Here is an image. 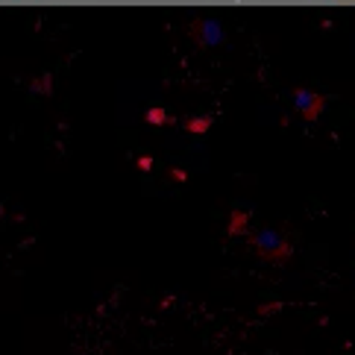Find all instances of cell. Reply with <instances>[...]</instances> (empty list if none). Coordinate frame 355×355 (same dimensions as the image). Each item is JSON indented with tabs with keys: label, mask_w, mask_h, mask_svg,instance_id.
Segmentation results:
<instances>
[{
	"label": "cell",
	"mask_w": 355,
	"mask_h": 355,
	"mask_svg": "<svg viewBox=\"0 0 355 355\" xmlns=\"http://www.w3.org/2000/svg\"><path fill=\"white\" fill-rule=\"evenodd\" d=\"M250 247L256 250V256L270 261V264H285L291 256H294V244L288 241V235L276 226H264V230L247 232Z\"/></svg>",
	"instance_id": "obj_1"
},
{
	"label": "cell",
	"mask_w": 355,
	"mask_h": 355,
	"mask_svg": "<svg viewBox=\"0 0 355 355\" xmlns=\"http://www.w3.org/2000/svg\"><path fill=\"white\" fill-rule=\"evenodd\" d=\"M294 106H297V112L302 115V121L314 123L317 118H320V112L326 109V97L320 92H311V88L297 85L294 88Z\"/></svg>",
	"instance_id": "obj_2"
},
{
	"label": "cell",
	"mask_w": 355,
	"mask_h": 355,
	"mask_svg": "<svg viewBox=\"0 0 355 355\" xmlns=\"http://www.w3.org/2000/svg\"><path fill=\"white\" fill-rule=\"evenodd\" d=\"M188 35L197 42V47H214L223 42V30L214 18H194L188 24Z\"/></svg>",
	"instance_id": "obj_3"
},
{
	"label": "cell",
	"mask_w": 355,
	"mask_h": 355,
	"mask_svg": "<svg viewBox=\"0 0 355 355\" xmlns=\"http://www.w3.org/2000/svg\"><path fill=\"white\" fill-rule=\"evenodd\" d=\"M144 121L150 123V126H168V123H173V118L164 112L162 106H153V109H147L144 112Z\"/></svg>",
	"instance_id": "obj_4"
},
{
	"label": "cell",
	"mask_w": 355,
	"mask_h": 355,
	"mask_svg": "<svg viewBox=\"0 0 355 355\" xmlns=\"http://www.w3.org/2000/svg\"><path fill=\"white\" fill-rule=\"evenodd\" d=\"M247 223H250V214L247 211H232V220H230V235H241L247 230Z\"/></svg>",
	"instance_id": "obj_5"
},
{
	"label": "cell",
	"mask_w": 355,
	"mask_h": 355,
	"mask_svg": "<svg viewBox=\"0 0 355 355\" xmlns=\"http://www.w3.org/2000/svg\"><path fill=\"white\" fill-rule=\"evenodd\" d=\"M209 126H211V118H209V115L185 121V130H188V132H194V135H202V132H209Z\"/></svg>",
	"instance_id": "obj_6"
},
{
	"label": "cell",
	"mask_w": 355,
	"mask_h": 355,
	"mask_svg": "<svg viewBox=\"0 0 355 355\" xmlns=\"http://www.w3.org/2000/svg\"><path fill=\"white\" fill-rule=\"evenodd\" d=\"M50 73H42V80H35V83H30V88L33 92H42V94H50Z\"/></svg>",
	"instance_id": "obj_7"
},
{
	"label": "cell",
	"mask_w": 355,
	"mask_h": 355,
	"mask_svg": "<svg viewBox=\"0 0 355 355\" xmlns=\"http://www.w3.org/2000/svg\"><path fill=\"white\" fill-rule=\"evenodd\" d=\"M138 168L150 171V168H153V159H150V156H138Z\"/></svg>",
	"instance_id": "obj_8"
},
{
	"label": "cell",
	"mask_w": 355,
	"mask_h": 355,
	"mask_svg": "<svg viewBox=\"0 0 355 355\" xmlns=\"http://www.w3.org/2000/svg\"><path fill=\"white\" fill-rule=\"evenodd\" d=\"M171 176H173V180H180V182H185V180H188L185 171H180V168H171Z\"/></svg>",
	"instance_id": "obj_9"
}]
</instances>
